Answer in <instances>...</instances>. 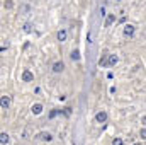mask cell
<instances>
[{
  "instance_id": "ba28073f",
  "label": "cell",
  "mask_w": 146,
  "mask_h": 145,
  "mask_svg": "<svg viewBox=\"0 0 146 145\" xmlns=\"http://www.w3.org/2000/svg\"><path fill=\"white\" fill-rule=\"evenodd\" d=\"M115 63H117V56H115V55H109V60H107V65H109V67H114Z\"/></svg>"
},
{
  "instance_id": "4fadbf2b",
  "label": "cell",
  "mask_w": 146,
  "mask_h": 145,
  "mask_svg": "<svg viewBox=\"0 0 146 145\" xmlns=\"http://www.w3.org/2000/svg\"><path fill=\"white\" fill-rule=\"evenodd\" d=\"M72 60H80V53L75 50V51H72Z\"/></svg>"
},
{
  "instance_id": "6da1fadb",
  "label": "cell",
  "mask_w": 146,
  "mask_h": 145,
  "mask_svg": "<svg viewBox=\"0 0 146 145\" xmlns=\"http://www.w3.org/2000/svg\"><path fill=\"white\" fill-rule=\"evenodd\" d=\"M95 119H97V123H106L107 121V113L106 111H99L95 114Z\"/></svg>"
},
{
  "instance_id": "e0dca14e",
  "label": "cell",
  "mask_w": 146,
  "mask_h": 145,
  "mask_svg": "<svg viewBox=\"0 0 146 145\" xmlns=\"http://www.w3.org/2000/svg\"><path fill=\"white\" fill-rule=\"evenodd\" d=\"M134 145H141V144H134Z\"/></svg>"
},
{
  "instance_id": "7a4b0ae2",
  "label": "cell",
  "mask_w": 146,
  "mask_h": 145,
  "mask_svg": "<svg viewBox=\"0 0 146 145\" xmlns=\"http://www.w3.org/2000/svg\"><path fill=\"white\" fill-rule=\"evenodd\" d=\"M22 80H24V82H33V80H34L33 72H31V70H24V72H22Z\"/></svg>"
},
{
  "instance_id": "2e32d148",
  "label": "cell",
  "mask_w": 146,
  "mask_h": 145,
  "mask_svg": "<svg viewBox=\"0 0 146 145\" xmlns=\"http://www.w3.org/2000/svg\"><path fill=\"white\" fill-rule=\"evenodd\" d=\"M141 123H143V125H146V116H143V118H141Z\"/></svg>"
},
{
  "instance_id": "5bb4252c",
  "label": "cell",
  "mask_w": 146,
  "mask_h": 145,
  "mask_svg": "<svg viewBox=\"0 0 146 145\" xmlns=\"http://www.w3.org/2000/svg\"><path fill=\"white\" fill-rule=\"evenodd\" d=\"M112 145H122V138H119V137H115V138L112 140Z\"/></svg>"
},
{
  "instance_id": "7c38bea8",
  "label": "cell",
  "mask_w": 146,
  "mask_h": 145,
  "mask_svg": "<svg viewBox=\"0 0 146 145\" xmlns=\"http://www.w3.org/2000/svg\"><path fill=\"white\" fill-rule=\"evenodd\" d=\"M3 7H5V9H12V7H14V2H12V0H5V2H3Z\"/></svg>"
},
{
  "instance_id": "8992f818",
  "label": "cell",
  "mask_w": 146,
  "mask_h": 145,
  "mask_svg": "<svg viewBox=\"0 0 146 145\" xmlns=\"http://www.w3.org/2000/svg\"><path fill=\"white\" fill-rule=\"evenodd\" d=\"M0 104H2V109H9V106H10V99H9L7 96H2Z\"/></svg>"
},
{
  "instance_id": "9a60e30c",
  "label": "cell",
  "mask_w": 146,
  "mask_h": 145,
  "mask_svg": "<svg viewBox=\"0 0 146 145\" xmlns=\"http://www.w3.org/2000/svg\"><path fill=\"white\" fill-rule=\"evenodd\" d=\"M139 137H141L143 140H146V128H141V132H139Z\"/></svg>"
},
{
  "instance_id": "3957f363",
  "label": "cell",
  "mask_w": 146,
  "mask_h": 145,
  "mask_svg": "<svg viewBox=\"0 0 146 145\" xmlns=\"http://www.w3.org/2000/svg\"><path fill=\"white\" fill-rule=\"evenodd\" d=\"M63 70H65V63H63V62H56V63H53V72L61 73Z\"/></svg>"
},
{
  "instance_id": "5b68a950",
  "label": "cell",
  "mask_w": 146,
  "mask_h": 145,
  "mask_svg": "<svg viewBox=\"0 0 146 145\" xmlns=\"http://www.w3.org/2000/svg\"><path fill=\"white\" fill-rule=\"evenodd\" d=\"M133 34H134V26H133V24H127V26H126V28H124V36H133Z\"/></svg>"
},
{
  "instance_id": "8fae6325",
  "label": "cell",
  "mask_w": 146,
  "mask_h": 145,
  "mask_svg": "<svg viewBox=\"0 0 146 145\" xmlns=\"http://www.w3.org/2000/svg\"><path fill=\"white\" fill-rule=\"evenodd\" d=\"M58 39H60V41H65V39H66V31H65V29L58 31Z\"/></svg>"
},
{
  "instance_id": "277c9868",
  "label": "cell",
  "mask_w": 146,
  "mask_h": 145,
  "mask_svg": "<svg viewBox=\"0 0 146 145\" xmlns=\"http://www.w3.org/2000/svg\"><path fill=\"white\" fill-rule=\"evenodd\" d=\"M37 137H39L41 140H44V142H51V140H53V135L48 133V132H42V133H39Z\"/></svg>"
},
{
  "instance_id": "30bf717a",
  "label": "cell",
  "mask_w": 146,
  "mask_h": 145,
  "mask_svg": "<svg viewBox=\"0 0 146 145\" xmlns=\"http://www.w3.org/2000/svg\"><path fill=\"white\" fill-rule=\"evenodd\" d=\"M7 142H9V135H7L5 132H2V133H0V144L5 145Z\"/></svg>"
},
{
  "instance_id": "ac0fdd59",
  "label": "cell",
  "mask_w": 146,
  "mask_h": 145,
  "mask_svg": "<svg viewBox=\"0 0 146 145\" xmlns=\"http://www.w3.org/2000/svg\"><path fill=\"white\" fill-rule=\"evenodd\" d=\"M115 2H119V0H115Z\"/></svg>"
},
{
  "instance_id": "9c48e42d",
  "label": "cell",
  "mask_w": 146,
  "mask_h": 145,
  "mask_svg": "<svg viewBox=\"0 0 146 145\" xmlns=\"http://www.w3.org/2000/svg\"><path fill=\"white\" fill-rule=\"evenodd\" d=\"M31 111H33V114H39V113L42 111V106H41V104H33Z\"/></svg>"
},
{
  "instance_id": "52a82bcc",
  "label": "cell",
  "mask_w": 146,
  "mask_h": 145,
  "mask_svg": "<svg viewBox=\"0 0 146 145\" xmlns=\"http://www.w3.org/2000/svg\"><path fill=\"white\" fill-rule=\"evenodd\" d=\"M115 21V15L114 14H109L107 15V19H106V28H109V26H112V22Z\"/></svg>"
}]
</instances>
